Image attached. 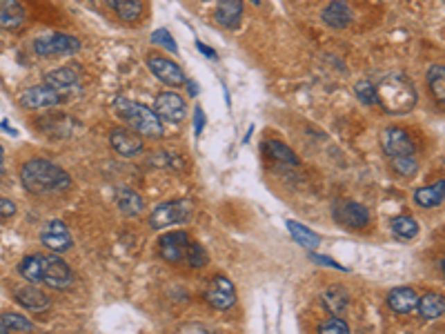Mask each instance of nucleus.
I'll return each instance as SVG.
<instances>
[{
	"instance_id": "12",
	"label": "nucleus",
	"mask_w": 445,
	"mask_h": 334,
	"mask_svg": "<svg viewBox=\"0 0 445 334\" xmlns=\"http://www.w3.org/2000/svg\"><path fill=\"white\" fill-rule=\"evenodd\" d=\"M147 65H150L154 76L158 81H163L165 85H169V87H181V85L187 83L183 69L178 67L174 60H169L165 56H150L147 58Z\"/></svg>"
},
{
	"instance_id": "31",
	"label": "nucleus",
	"mask_w": 445,
	"mask_h": 334,
	"mask_svg": "<svg viewBox=\"0 0 445 334\" xmlns=\"http://www.w3.org/2000/svg\"><path fill=\"white\" fill-rule=\"evenodd\" d=\"M392 230H394V234L401 236V239H415L419 234V223L412 217H396L392 221Z\"/></svg>"
},
{
	"instance_id": "37",
	"label": "nucleus",
	"mask_w": 445,
	"mask_h": 334,
	"mask_svg": "<svg viewBox=\"0 0 445 334\" xmlns=\"http://www.w3.org/2000/svg\"><path fill=\"white\" fill-rule=\"evenodd\" d=\"M152 42L154 45H163L165 49H169L172 53H176L178 51V47H176V40L169 36V31L167 29H156L154 34H152Z\"/></svg>"
},
{
	"instance_id": "2",
	"label": "nucleus",
	"mask_w": 445,
	"mask_h": 334,
	"mask_svg": "<svg viewBox=\"0 0 445 334\" xmlns=\"http://www.w3.org/2000/svg\"><path fill=\"white\" fill-rule=\"evenodd\" d=\"M376 103L387 114H408L417 105V90L405 74H387L376 87Z\"/></svg>"
},
{
	"instance_id": "39",
	"label": "nucleus",
	"mask_w": 445,
	"mask_h": 334,
	"mask_svg": "<svg viewBox=\"0 0 445 334\" xmlns=\"http://www.w3.org/2000/svg\"><path fill=\"white\" fill-rule=\"evenodd\" d=\"M203 125H205L203 110H200V107H196V110H194V132H196V134L203 132Z\"/></svg>"
},
{
	"instance_id": "42",
	"label": "nucleus",
	"mask_w": 445,
	"mask_h": 334,
	"mask_svg": "<svg viewBox=\"0 0 445 334\" xmlns=\"http://www.w3.org/2000/svg\"><path fill=\"white\" fill-rule=\"evenodd\" d=\"M187 85H189V94H192V96H196V94H198V87H196V83H187Z\"/></svg>"
},
{
	"instance_id": "25",
	"label": "nucleus",
	"mask_w": 445,
	"mask_h": 334,
	"mask_svg": "<svg viewBox=\"0 0 445 334\" xmlns=\"http://www.w3.org/2000/svg\"><path fill=\"white\" fill-rule=\"evenodd\" d=\"M18 272L23 278H27V283H31V285L42 283V256H38V254L25 256L18 265Z\"/></svg>"
},
{
	"instance_id": "28",
	"label": "nucleus",
	"mask_w": 445,
	"mask_h": 334,
	"mask_svg": "<svg viewBox=\"0 0 445 334\" xmlns=\"http://www.w3.org/2000/svg\"><path fill=\"white\" fill-rule=\"evenodd\" d=\"M265 152H268L272 158L281 160V163H288V165H299V156H296L292 149L281 143V141H265Z\"/></svg>"
},
{
	"instance_id": "21",
	"label": "nucleus",
	"mask_w": 445,
	"mask_h": 334,
	"mask_svg": "<svg viewBox=\"0 0 445 334\" xmlns=\"http://www.w3.org/2000/svg\"><path fill=\"white\" fill-rule=\"evenodd\" d=\"M16 301L23 308L31 310V312H42V310H47L51 306V301L45 297V292H40V290L34 287V285L16 290Z\"/></svg>"
},
{
	"instance_id": "19",
	"label": "nucleus",
	"mask_w": 445,
	"mask_h": 334,
	"mask_svg": "<svg viewBox=\"0 0 445 334\" xmlns=\"http://www.w3.org/2000/svg\"><path fill=\"white\" fill-rule=\"evenodd\" d=\"M323 23L330 25L332 29H345L352 23V9L343 0H334L323 9Z\"/></svg>"
},
{
	"instance_id": "9",
	"label": "nucleus",
	"mask_w": 445,
	"mask_h": 334,
	"mask_svg": "<svg viewBox=\"0 0 445 334\" xmlns=\"http://www.w3.org/2000/svg\"><path fill=\"white\" fill-rule=\"evenodd\" d=\"M45 85L49 87H54L60 96L62 101H69L73 96L80 94V87H78V72L71 69V67H62V69H54L49 72L45 76Z\"/></svg>"
},
{
	"instance_id": "30",
	"label": "nucleus",
	"mask_w": 445,
	"mask_h": 334,
	"mask_svg": "<svg viewBox=\"0 0 445 334\" xmlns=\"http://www.w3.org/2000/svg\"><path fill=\"white\" fill-rule=\"evenodd\" d=\"M428 85L432 94L437 96V101H445V67L443 65H432L428 72Z\"/></svg>"
},
{
	"instance_id": "14",
	"label": "nucleus",
	"mask_w": 445,
	"mask_h": 334,
	"mask_svg": "<svg viewBox=\"0 0 445 334\" xmlns=\"http://www.w3.org/2000/svg\"><path fill=\"white\" fill-rule=\"evenodd\" d=\"M154 112L158 118H163V121L181 123L185 118V101L174 92H163V94L156 96Z\"/></svg>"
},
{
	"instance_id": "5",
	"label": "nucleus",
	"mask_w": 445,
	"mask_h": 334,
	"mask_svg": "<svg viewBox=\"0 0 445 334\" xmlns=\"http://www.w3.org/2000/svg\"><path fill=\"white\" fill-rule=\"evenodd\" d=\"M80 49V40L67 34H47L34 40V51L38 56H69Z\"/></svg>"
},
{
	"instance_id": "23",
	"label": "nucleus",
	"mask_w": 445,
	"mask_h": 334,
	"mask_svg": "<svg viewBox=\"0 0 445 334\" xmlns=\"http://www.w3.org/2000/svg\"><path fill=\"white\" fill-rule=\"evenodd\" d=\"M116 203H119V208H121V212L125 214V217H139V214L143 212V208H145L141 194L134 192L132 187H119V190H116Z\"/></svg>"
},
{
	"instance_id": "8",
	"label": "nucleus",
	"mask_w": 445,
	"mask_h": 334,
	"mask_svg": "<svg viewBox=\"0 0 445 334\" xmlns=\"http://www.w3.org/2000/svg\"><path fill=\"white\" fill-rule=\"evenodd\" d=\"M334 221L343 228H352V230H361L369 223V212L367 208H363L361 203L356 201H341L336 203L334 208Z\"/></svg>"
},
{
	"instance_id": "18",
	"label": "nucleus",
	"mask_w": 445,
	"mask_h": 334,
	"mask_svg": "<svg viewBox=\"0 0 445 334\" xmlns=\"http://www.w3.org/2000/svg\"><path fill=\"white\" fill-rule=\"evenodd\" d=\"M419 303V294L412 287H394L387 294V306L399 312V315H410V312L417 310Z\"/></svg>"
},
{
	"instance_id": "44",
	"label": "nucleus",
	"mask_w": 445,
	"mask_h": 334,
	"mask_svg": "<svg viewBox=\"0 0 445 334\" xmlns=\"http://www.w3.org/2000/svg\"><path fill=\"white\" fill-rule=\"evenodd\" d=\"M0 334H7V328L3 326V323H0Z\"/></svg>"
},
{
	"instance_id": "33",
	"label": "nucleus",
	"mask_w": 445,
	"mask_h": 334,
	"mask_svg": "<svg viewBox=\"0 0 445 334\" xmlns=\"http://www.w3.org/2000/svg\"><path fill=\"white\" fill-rule=\"evenodd\" d=\"M390 163L396 174H403V176L417 174V169H419V163L415 160V156H390Z\"/></svg>"
},
{
	"instance_id": "38",
	"label": "nucleus",
	"mask_w": 445,
	"mask_h": 334,
	"mask_svg": "<svg viewBox=\"0 0 445 334\" xmlns=\"http://www.w3.org/2000/svg\"><path fill=\"white\" fill-rule=\"evenodd\" d=\"M16 214V206L12 201H7V199H0V217H14Z\"/></svg>"
},
{
	"instance_id": "15",
	"label": "nucleus",
	"mask_w": 445,
	"mask_h": 334,
	"mask_svg": "<svg viewBox=\"0 0 445 334\" xmlns=\"http://www.w3.org/2000/svg\"><path fill=\"white\" fill-rule=\"evenodd\" d=\"M40 241L45 247H49L51 252L58 254V252H65L71 247V234L62 221H49L40 232Z\"/></svg>"
},
{
	"instance_id": "32",
	"label": "nucleus",
	"mask_w": 445,
	"mask_h": 334,
	"mask_svg": "<svg viewBox=\"0 0 445 334\" xmlns=\"http://www.w3.org/2000/svg\"><path fill=\"white\" fill-rule=\"evenodd\" d=\"M0 323L7 328V332H31L34 330V323L20 315H14V312H7V315L0 317Z\"/></svg>"
},
{
	"instance_id": "29",
	"label": "nucleus",
	"mask_w": 445,
	"mask_h": 334,
	"mask_svg": "<svg viewBox=\"0 0 445 334\" xmlns=\"http://www.w3.org/2000/svg\"><path fill=\"white\" fill-rule=\"evenodd\" d=\"M288 230H290V234L294 236V239L299 241L301 245H305V247H316L321 243L319 234H314L312 230H307L305 225L296 223V221H288Z\"/></svg>"
},
{
	"instance_id": "26",
	"label": "nucleus",
	"mask_w": 445,
	"mask_h": 334,
	"mask_svg": "<svg viewBox=\"0 0 445 334\" xmlns=\"http://www.w3.org/2000/svg\"><path fill=\"white\" fill-rule=\"evenodd\" d=\"M417 308L421 312V317H426V319H441L443 312H445V299L441 294L430 292V294L419 299Z\"/></svg>"
},
{
	"instance_id": "45",
	"label": "nucleus",
	"mask_w": 445,
	"mask_h": 334,
	"mask_svg": "<svg viewBox=\"0 0 445 334\" xmlns=\"http://www.w3.org/2000/svg\"><path fill=\"white\" fill-rule=\"evenodd\" d=\"M114 3H116V0H107V7H110V9H114Z\"/></svg>"
},
{
	"instance_id": "4",
	"label": "nucleus",
	"mask_w": 445,
	"mask_h": 334,
	"mask_svg": "<svg viewBox=\"0 0 445 334\" xmlns=\"http://www.w3.org/2000/svg\"><path fill=\"white\" fill-rule=\"evenodd\" d=\"M189 217H192V203L189 201H185V199L167 201L154 208L152 217H150V225L154 230H165L169 225L185 223Z\"/></svg>"
},
{
	"instance_id": "10",
	"label": "nucleus",
	"mask_w": 445,
	"mask_h": 334,
	"mask_svg": "<svg viewBox=\"0 0 445 334\" xmlns=\"http://www.w3.org/2000/svg\"><path fill=\"white\" fill-rule=\"evenodd\" d=\"M62 101V96L49 87V85H38V87H29L23 96H20V105L25 110H47V107H56Z\"/></svg>"
},
{
	"instance_id": "41",
	"label": "nucleus",
	"mask_w": 445,
	"mask_h": 334,
	"mask_svg": "<svg viewBox=\"0 0 445 334\" xmlns=\"http://www.w3.org/2000/svg\"><path fill=\"white\" fill-rule=\"evenodd\" d=\"M196 45H198V51H200V53H205V56H209V58H216V53L211 51L207 45H203V42H196Z\"/></svg>"
},
{
	"instance_id": "7",
	"label": "nucleus",
	"mask_w": 445,
	"mask_h": 334,
	"mask_svg": "<svg viewBox=\"0 0 445 334\" xmlns=\"http://www.w3.org/2000/svg\"><path fill=\"white\" fill-rule=\"evenodd\" d=\"M205 301L216 310H229L236 303V287L227 276H214L207 285Z\"/></svg>"
},
{
	"instance_id": "40",
	"label": "nucleus",
	"mask_w": 445,
	"mask_h": 334,
	"mask_svg": "<svg viewBox=\"0 0 445 334\" xmlns=\"http://www.w3.org/2000/svg\"><path fill=\"white\" fill-rule=\"evenodd\" d=\"M310 256H312V261H319V263H323V265H332V267H336V270H345L343 265L334 263L332 258H327V256H319V254H310Z\"/></svg>"
},
{
	"instance_id": "13",
	"label": "nucleus",
	"mask_w": 445,
	"mask_h": 334,
	"mask_svg": "<svg viewBox=\"0 0 445 334\" xmlns=\"http://www.w3.org/2000/svg\"><path fill=\"white\" fill-rule=\"evenodd\" d=\"M381 143L387 156H415V143L401 127H385L381 134Z\"/></svg>"
},
{
	"instance_id": "34",
	"label": "nucleus",
	"mask_w": 445,
	"mask_h": 334,
	"mask_svg": "<svg viewBox=\"0 0 445 334\" xmlns=\"http://www.w3.org/2000/svg\"><path fill=\"white\" fill-rule=\"evenodd\" d=\"M354 94L358 96V101L365 105H374L376 103V87L369 81H358L354 85Z\"/></svg>"
},
{
	"instance_id": "11",
	"label": "nucleus",
	"mask_w": 445,
	"mask_h": 334,
	"mask_svg": "<svg viewBox=\"0 0 445 334\" xmlns=\"http://www.w3.org/2000/svg\"><path fill=\"white\" fill-rule=\"evenodd\" d=\"M189 243L192 241L185 232H169L158 241V252L169 263H185Z\"/></svg>"
},
{
	"instance_id": "16",
	"label": "nucleus",
	"mask_w": 445,
	"mask_h": 334,
	"mask_svg": "<svg viewBox=\"0 0 445 334\" xmlns=\"http://www.w3.org/2000/svg\"><path fill=\"white\" fill-rule=\"evenodd\" d=\"M110 141H112V147L116 149V154H121V156H136L143 149V138L132 132V129H114L112 136H110Z\"/></svg>"
},
{
	"instance_id": "6",
	"label": "nucleus",
	"mask_w": 445,
	"mask_h": 334,
	"mask_svg": "<svg viewBox=\"0 0 445 334\" xmlns=\"http://www.w3.org/2000/svg\"><path fill=\"white\" fill-rule=\"evenodd\" d=\"M42 283L54 290H67L73 283L71 267L60 256H42Z\"/></svg>"
},
{
	"instance_id": "43",
	"label": "nucleus",
	"mask_w": 445,
	"mask_h": 334,
	"mask_svg": "<svg viewBox=\"0 0 445 334\" xmlns=\"http://www.w3.org/2000/svg\"><path fill=\"white\" fill-rule=\"evenodd\" d=\"M3 158H5V149H3V145H0V163H3Z\"/></svg>"
},
{
	"instance_id": "3",
	"label": "nucleus",
	"mask_w": 445,
	"mask_h": 334,
	"mask_svg": "<svg viewBox=\"0 0 445 334\" xmlns=\"http://www.w3.org/2000/svg\"><path fill=\"white\" fill-rule=\"evenodd\" d=\"M114 110L121 118H125L127 123L134 127V132H139L141 136H150V138H161L163 136V123L161 118L152 112L150 107H145L141 103L127 101L123 96L114 101Z\"/></svg>"
},
{
	"instance_id": "17",
	"label": "nucleus",
	"mask_w": 445,
	"mask_h": 334,
	"mask_svg": "<svg viewBox=\"0 0 445 334\" xmlns=\"http://www.w3.org/2000/svg\"><path fill=\"white\" fill-rule=\"evenodd\" d=\"M25 7L20 0H0V29L16 31L25 25Z\"/></svg>"
},
{
	"instance_id": "36",
	"label": "nucleus",
	"mask_w": 445,
	"mask_h": 334,
	"mask_svg": "<svg viewBox=\"0 0 445 334\" xmlns=\"http://www.w3.org/2000/svg\"><path fill=\"white\" fill-rule=\"evenodd\" d=\"M319 332L321 334H347L349 326H347V323L341 317H332V319H327V321L321 323Z\"/></svg>"
},
{
	"instance_id": "27",
	"label": "nucleus",
	"mask_w": 445,
	"mask_h": 334,
	"mask_svg": "<svg viewBox=\"0 0 445 334\" xmlns=\"http://www.w3.org/2000/svg\"><path fill=\"white\" fill-rule=\"evenodd\" d=\"M114 12L121 20H125V23H134V20H139L143 14V3L141 0H116Z\"/></svg>"
},
{
	"instance_id": "22",
	"label": "nucleus",
	"mask_w": 445,
	"mask_h": 334,
	"mask_svg": "<svg viewBox=\"0 0 445 334\" xmlns=\"http://www.w3.org/2000/svg\"><path fill=\"white\" fill-rule=\"evenodd\" d=\"M323 306L327 312H332L334 317H341L345 308L349 306V294H347V290L343 285H330L323 292Z\"/></svg>"
},
{
	"instance_id": "1",
	"label": "nucleus",
	"mask_w": 445,
	"mask_h": 334,
	"mask_svg": "<svg viewBox=\"0 0 445 334\" xmlns=\"http://www.w3.org/2000/svg\"><path fill=\"white\" fill-rule=\"evenodd\" d=\"M20 181L27 192L42 194V192H60L71 185V176L65 169L58 167L51 160L34 158L20 169Z\"/></svg>"
},
{
	"instance_id": "20",
	"label": "nucleus",
	"mask_w": 445,
	"mask_h": 334,
	"mask_svg": "<svg viewBox=\"0 0 445 334\" xmlns=\"http://www.w3.org/2000/svg\"><path fill=\"white\" fill-rule=\"evenodd\" d=\"M243 20V3L241 0H222L216 9V23L227 29H238Z\"/></svg>"
},
{
	"instance_id": "24",
	"label": "nucleus",
	"mask_w": 445,
	"mask_h": 334,
	"mask_svg": "<svg viewBox=\"0 0 445 334\" xmlns=\"http://www.w3.org/2000/svg\"><path fill=\"white\" fill-rule=\"evenodd\" d=\"M443 187H445V181L441 178L439 183H434V185H428V187H421L417 190L415 194V201L419 203L421 208L426 210H432V208H439L443 203Z\"/></svg>"
},
{
	"instance_id": "35",
	"label": "nucleus",
	"mask_w": 445,
	"mask_h": 334,
	"mask_svg": "<svg viewBox=\"0 0 445 334\" xmlns=\"http://www.w3.org/2000/svg\"><path fill=\"white\" fill-rule=\"evenodd\" d=\"M185 263H189L192 267H203V265H207V252L203 250V245H198V243H189Z\"/></svg>"
}]
</instances>
